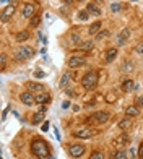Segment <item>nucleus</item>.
<instances>
[{"label": "nucleus", "mask_w": 143, "mask_h": 159, "mask_svg": "<svg viewBox=\"0 0 143 159\" xmlns=\"http://www.w3.org/2000/svg\"><path fill=\"white\" fill-rule=\"evenodd\" d=\"M31 153H33V156H36L38 159H44V157H49L51 149H49V144L44 140L36 138V140L31 141Z\"/></svg>", "instance_id": "obj_1"}, {"label": "nucleus", "mask_w": 143, "mask_h": 159, "mask_svg": "<svg viewBox=\"0 0 143 159\" xmlns=\"http://www.w3.org/2000/svg\"><path fill=\"white\" fill-rule=\"evenodd\" d=\"M98 83H99V76H98L96 71H88L81 80V86L86 91H93L98 86Z\"/></svg>", "instance_id": "obj_2"}, {"label": "nucleus", "mask_w": 143, "mask_h": 159, "mask_svg": "<svg viewBox=\"0 0 143 159\" xmlns=\"http://www.w3.org/2000/svg\"><path fill=\"white\" fill-rule=\"evenodd\" d=\"M34 55V49L30 47V46H21L18 47L15 52H13V59H15L16 62H25L28 59H31V57Z\"/></svg>", "instance_id": "obj_3"}, {"label": "nucleus", "mask_w": 143, "mask_h": 159, "mask_svg": "<svg viewBox=\"0 0 143 159\" xmlns=\"http://www.w3.org/2000/svg\"><path fill=\"white\" fill-rule=\"evenodd\" d=\"M88 62V59L85 55H78V54H73L70 57V59L67 60V65L70 68H80V67H85Z\"/></svg>", "instance_id": "obj_4"}, {"label": "nucleus", "mask_w": 143, "mask_h": 159, "mask_svg": "<svg viewBox=\"0 0 143 159\" xmlns=\"http://www.w3.org/2000/svg\"><path fill=\"white\" fill-rule=\"evenodd\" d=\"M109 112H106V111H99V112H95L90 117V120L91 122H95V124H98V125H103V124H106L107 120H109Z\"/></svg>", "instance_id": "obj_5"}, {"label": "nucleus", "mask_w": 143, "mask_h": 159, "mask_svg": "<svg viewBox=\"0 0 143 159\" xmlns=\"http://www.w3.org/2000/svg\"><path fill=\"white\" fill-rule=\"evenodd\" d=\"M68 154L72 157H81L85 154V146L80 143H72L68 144Z\"/></svg>", "instance_id": "obj_6"}, {"label": "nucleus", "mask_w": 143, "mask_h": 159, "mask_svg": "<svg viewBox=\"0 0 143 159\" xmlns=\"http://www.w3.org/2000/svg\"><path fill=\"white\" fill-rule=\"evenodd\" d=\"M96 133H98V130L83 128V130H76V132H73V136H76V138H81V140H88V138H91V136H95Z\"/></svg>", "instance_id": "obj_7"}, {"label": "nucleus", "mask_w": 143, "mask_h": 159, "mask_svg": "<svg viewBox=\"0 0 143 159\" xmlns=\"http://www.w3.org/2000/svg\"><path fill=\"white\" fill-rule=\"evenodd\" d=\"M15 11H16V7H15V3H10V5H7L5 8L2 10V21L10 20L13 15H15Z\"/></svg>", "instance_id": "obj_8"}, {"label": "nucleus", "mask_w": 143, "mask_h": 159, "mask_svg": "<svg viewBox=\"0 0 143 159\" xmlns=\"http://www.w3.org/2000/svg\"><path fill=\"white\" fill-rule=\"evenodd\" d=\"M128 38H130V30H128V28H124V30H122V31H120V33L116 36L117 46H124L125 42L128 41Z\"/></svg>", "instance_id": "obj_9"}, {"label": "nucleus", "mask_w": 143, "mask_h": 159, "mask_svg": "<svg viewBox=\"0 0 143 159\" xmlns=\"http://www.w3.org/2000/svg\"><path fill=\"white\" fill-rule=\"evenodd\" d=\"M26 89L30 93H41V91H46L44 84L42 83H38V81H28L26 83Z\"/></svg>", "instance_id": "obj_10"}, {"label": "nucleus", "mask_w": 143, "mask_h": 159, "mask_svg": "<svg viewBox=\"0 0 143 159\" xmlns=\"http://www.w3.org/2000/svg\"><path fill=\"white\" fill-rule=\"evenodd\" d=\"M21 15L25 18H33L36 15V5L34 3H26L23 7V10H21Z\"/></svg>", "instance_id": "obj_11"}, {"label": "nucleus", "mask_w": 143, "mask_h": 159, "mask_svg": "<svg viewBox=\"0 0 143 159\" xmlns=\"http://www.w3.org/2000/svg\"><path fill=\"white\" fill-rule=\"evenodd\" d=\"M34 99L38 104H47V102H51V94L46 91H41V93H36L34 94Z\"/></svg>", "instance_id": "obj_12"}, {"label": "nucleus", "mask_w": 143, "mask_h": 159, "mask_svg": "<svg viewBox=\"0 0 143 159\" xmlns=\"http://www.w3.org/2000/svg\"><path fill=\"white\" fill-rule=\"evenodd\" d=\"M20 99H21V102H23L25 106H33V104L36 102L34 96L31 94L30 91H28V93H21V94H20Z\"/></svg>", "instance_id": "obj_13"}, {"label": "nucleus", "mask_w": 143, "mask_h": 159, "mask_svg": "<svg viewBox=\"0 0 143 159\" xmlns=\"http://www.w3.org/2000/svg\"><path fill=\"white\" fill-rule=\"evenodd\" d=\"M130 143V136L128 133H120L119 136H116V140H114V144H117V146H125V144Z\"/></svg>", "instance_id": "obj_14"}, {"label": "nucleus", "mask_w": 143, "mask_h": 159, "mask_svg": "<svg viewBox=\"0 0 143 159\" xmlns=\"http://www.w3.org/2000/svg\"><path fill=\"white\" fill-rule=\"evenodd\" d=\"M117 49L116 47H112V49H109V50H107V52H106V55H104V62L106 63H111V62H114V60H116V57H117Z\"/></svg>", "instance_id": "obj_15"}, {"label": "nucleus", "mask_w": 143, "mask_h": 159, "mask_svg": "<svg viewBox=\"0 0 143 159\" xmlns=\"http://www.w3.org/2000/svg\"><path fill=\"white\" fill-rule=\"evenodd\" d=\"M93 47H95V42L93 41H81L80 46H78V50H81V52H90V50H93Z\"/></svg>", "instance_id": "obj_16"}, {"label": "nucleus", "mask_w": 143, "mask_h": 159, "mask_svg": "<svg viewBox=\"0 0 143 159\" xmlns=\"http://www.w3.org/2000/svg\"><path fill=\"white\" fill-rule=\"evenodd\" d=\"M101 28H103V23H101V21H95V23L90 26L88 34H90V36H95V34H98L99 31H101Z\"/></svg>", "instance_id": "obj_17"}, {"label": "nucleus", "mask_w": 143, "mask_h": 159, "mask_svg": "<svg viewBox=\"0 0 143 159\" xmlns=\"http://www.w3.org/2000/svg\"><path fill=\"white\" fill-rule=\"evenodd\" d=\"M86 11L90 13V15H93V16H99V15H101V10H99L95 3H88L86 5Z\"/></svg>", "instance_id": "obj_18"}, {"label": "nucleus", "mask_w": 143, "mask_h": 159, "mask_svg": "<svg viewBox=\"0 0 143 159\" xmlns=\"http://www.w3.org/2000/svg\"><path fill=\"white\" fill-rule=\"evenodd\" d=\"M28 39H30V31H20L15 36V41L20 42V44H21V42H25V41H28Z\"/></svg>", "instance_id": "obj_19"}, {"label": "nucleus", "mask_w": 143, "mask_h": 159, "mask_svg": "<svg viewBox=\"0 0 143 159\" xmlns=\"http://www.w3.org/2000/svg\"><path fill=\"white\" fill-rule=\"evenodd\" d=\"M125 114H127V117H137V115L140 114V111H138L137 106H128L125 109Z\"/></svg>", "instance_id": "obj_20"}, {"label": "nucleus", "mask_w": 143, "mask_h": 159, "mask_svg": "<svg viewBox=\"0 0 143 159\" xmlns=\"http://www.w3.org/2000/svg\"><path fill=\"white\" fill-rule=\"evenodd\" d=\"M130 127H132V119L130 117H125V119H122L119 122V128L120 130H128Z\"/></svg>", "instance_id": "obj_21"}, {"label": "nucleus", "mask_w": 143, "mask_h": 159, "mask_svg": "<svg viewBox=\"0 0 143 159\" xmlns=\"http://www.w3.org/2000/svg\"><path fill=\"white\" fill-rule=\"evenodd\" d=\"M122 89L125 93H130L133 89V80H124V83H122Z\"/></svg>", "instance_id": "obj_22"}, {"label": "nucleus", "mask_w": 143, "mask_h": 159, "mask_svg": "<svg viewBox=\"0 0 143 159\" xmlns=\"http://www.w3.org/2000/svg\"><path fill=\"white\" fill-rule=\"evenodd\" d=\"M122 71H124V73H130V71H133V62L125 60L122 63Z\"/></svg>", "instance_id": "obj_23"}, {"label": "nucleus", "mask_w": 143, "mask_h": 159, "mask_svg": "<svg viewBox=\"0 0 143 159\" xmlns=\"http://www.w3.org/2000/svg\"><path fill=\"white\" fill-rule=\"evenodd\" d=\"M42 120H44V112H42V111H39L38 114H34V115H33V124H34V125L41 124Z\"/></svg>", "instance_id": "obj_24"}, {"label": "nucleus", "mask_w": 143, "mask_h": 159, "mask_svg": "<svg viewBox=\"0 0 143 159\" xmlns=\"http://www.w3.org/2000/svg\"><path fill=\"white\" fill-rule=\"evenodd\" d=\"M68 81H70V75H68V73H63V76L60 78L59 86H60V88H67V86H68Z\"/></svg>", "instance_id": "obj_25"}, {"label": "nucleus", "mask_w": 143, "mask_h": 159, "mask_svg": "<svg viewBox=\"0 0 143 159\" xmlns=\"http://www.w3.org/2000/svg\"><path fill=\"white\" fill-rule=\"evenodd\" d=\"M116 101H117V94L114 91H111V93H107V94H106V102L112 104V102H116Z\"/></svg>", "instance_id": "obj_26"}, {"label": "nucleus", "mask_w": 143, "mask_h": 159, "mask_svg": "<svg viewBox=\"0 0 143 159\" xmlns=\"http://www.w3.org/2000/svg\"><path fill=\"white\" fill-rule=\"evenodd\" d=\"M109 36H111V31L104 30V31H99V33L96 34V39H98V41H103V39H106V38H109Z\"/></svg>", "instance_id": "obj_27"}, {"label": "nucleus", "mask_w": 143, "mask_h": 159, "mask_svg": "<svg viewBox=\"0 0 143 159\" xmlns=\"http://www.w3.org/2000/svg\"><path fill=\"white\" fill-rule=\"evenodd\" d=\"M39 23H41V15H34L33 18H31V26L34 28V26H39Z\"/></svg>", "instance_id": "obj_28"}, {"label": "nucleus", "mask_w": 143, "mask_h": 159, "mask_svg": "<svg viewBox=\"0 0 143 159\" xmlns=\"http://www.w3.org/2000/svg\"><path fill=\"white\" fill-rule=\"evenodd\" d=\"M114 159H127V153L124 149H120V151H117V153L114 154Z\"/></svg>", "instance_id": "obj_29"}, {"label": "nucleus", "mask_w": 143, "mask_h": 159, "mask_svg": "<svg viewBox=\"0 0 143 159\" xmlns=\"http://www.w3.org/2000/svg\"><path fill=\"white\" fill-rule=\"evenodd\" d=\"M5 67H7V55L2 54L0 55V68H2V71L5 70Z\"/></svg>", "instance_id": "obj_30"}, {"label": "nucleus", "mask_w": 143, "mask_h": 159, "mask_svg": "<svg viewBox=\"0 0 143 159\" xmlns=\"http://www.w3.org/2000/svg\"><path fill=\"white\" fill-rule=\"evenodd\" d=\"M90 159H104V154L101 153V151H95V153L91 154Z\"/></svg>", "instance_id": "obj_31"}, {"label": "nucleus", "mask_w": 143, "mask_h": 159, "mask_svg": "<svg viewBox=\"0 0 143 159\" xmlns=\"http://www.w3.org/2000/svg\"><path fill=\"white\" fill-rule=\"evenodd\" d=\"M78 16H80V20L81 21H86L90 16H88V11L86 10H85V11H80V13H78Z\"/></svg>", "instance_id": "obj_32"}, {"label": "nucleus", "mask_w": 143, "mask_h": 159, "mask_svg": "<svg viewBox=\"0 0 143 159\" xmlns=\"http://www.w3.org/2000/svg\"><path fill=\"white\" fill-rule=\"evenodd\" d=\"M133 50H135V54H140V55H141V54H143V44H137Z\"/></svg>", "instance_id": "obj_33"}, {"label": "nucleus", "mask_w": 143, "mask_h": 159, "mask_svg": "<svg viewBox=\"0 0 143 159\" xmlns=\"http://www.w3.org/2000/svg\"><path fill=\"white\" fill-rule=\"evenodd\" d=\"M98 76H99V81H101V80L104 81V80L107 78V71H106V70H101V71H99V75H98Z\"/></svg>", "instance_id": "obj_34"}, {"label": "nucleus", "mask_w": 143, "mask_h": 159, "mask_svg": "<svg viewBox=\"0 0 143 159\" xmlns=\"http://www.w3.org/2000/svg\"><path fill=\"white\" fill-rule=\"evenodd\" d=\"M67 96H68V98H73V96H76V93H75L73 89H67Z\"/></svg>", "instance_id": "obj_35"}, {"label": "nucleus", "mask_w": 143, "mask_h": 159, "mask_svg": "<svg viewBox=\"0 0 143 159\" xmlns=\"http://www.w3.org/2000/svg\"><path fill=\"white\" fill-rule=\"evenodd\" d=\"M137 106H138V107H140V106L143 107V96H138V98H137Z\"/></svg>", "instance_id": "obj_36"}, {"label": "nucleus", "mask_w": 143, "mask_h": 159, "mask_svg": "<svg viewBox=\"0 0 143 159\" xmlns=\"http://www.w3.org/2000/svg\"><path fill=\"white\" fill-rule=\"evenodd\" d=\"M138 157H141V159H143V143L140 144V148H138Z\"/></svg>", "instance_id": "obj_37"}, {"label": "nucleus", "mask_w": 143, "mask_h": 159, "mask_svg": "<svg viewBox=\"0 0 143 159\" xmlns=\"http://www.w3.org/2000/svg\"><path fill=\"white\" fill-rule=\"evenodd\" d=\"M34 76L36 78H42L44 76V71H34Z\"/></svg>", "instance_id": "obj_38"}, {"label": "nucleus", "mask_w": 143, "mask_h": 159, "mask_svg": "<svg viewBox=\"0 0 143 159\" xmlns=\"http://www.w3.org/2000/svg\"><path fill=\"white\" fill-rule=\"evenodd\" d=\"M119 8H120V7H119V5H117V3H114V5H112V7H111V10H112V11H117V10H119Z\"/></svg>", "instance_id": "obj_39"}, {"label": "nucleus", "mask_w": 143, "mask_h": 159, "mask_svg": "<svg viewBox=\"0 0 143 159\" xmlns=\"http://www.w3.org/2000/svg\"><path fill=\"white\" fill-rule=\"evenodd\" d=\"M62 107H63V109H68V107H70V102H68V101H65V102H62Z\"/></svg>", "instance_id": "obj_40"}, {"label": "nucleus", "mask_w": 143, "mask_h": 159, "mask_svg": "<svg viewBox=\"0 0 143 159\" xmlns=\"http://www.w3.org/2000/svg\"><path fill=\"white\" fill-rule=\"evenodd\" d=\"M47 128H49V124H47V122H46V124L42 125V132H47Z\"/></svg>", "instance_id": "obj_41"}, {"label": "nucleus", "mask_w": 143, "mask_h": 159, "mask_svg": "<svg viewBox=\"0 0 143 159\" xmlns=\"http://www.w3.org/2000/svg\"><path fill=\"white\" fill-rule=\"evenodd\" d=\"M65 3H72V0H65Z\"/></svg>", "instance_id": "obj_42"}, {"label": "nucleus", "mask_w": 143, "mask_h": 159, "mask_svg": "<svg viewBox=\"0 0 143 159\" xmlns=\"http://www.w3.org/2000/svg\"><path fill=\"white\" fill-rule=\"evenodd\" d=\"M76 2H86V0H76Z\"/></svg>", "instance_id": "obj_43"}, {"label": "nucleus", "mask_w": 143, "mask_h": 159, "mask_svg": "<svg viewBox=\"0 0 143 159\" xmlns=\"http://www.w3.org/2000/svg\"><path fill=\"white\" fill-rule=\"evenodd\" d=\"M99 2H101V0H96V3H99Z\"/></svg>", "instance_id": "obj_44"}, {"label": "nucleus", "mask_w": 143, "mask_h": 159, "mask_svg": "<svg viewBox=\"0 0 143 159\" xmlns=\"http://www.w3.org/2000/svg\"><path fill=\"white\" fill-rule=\"evenodd\" d=\"M130 2H135V0H130Z\"/></svg>", "instance_id": "obj_45"}]
</instances>
